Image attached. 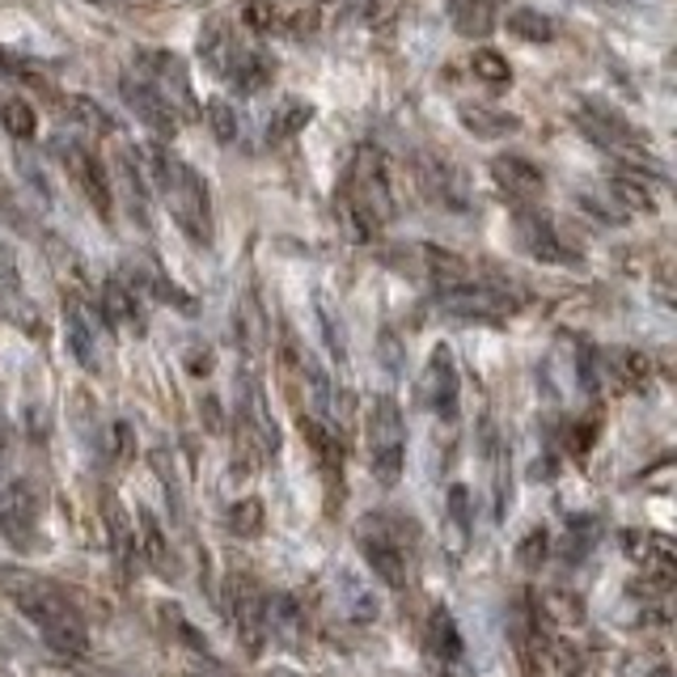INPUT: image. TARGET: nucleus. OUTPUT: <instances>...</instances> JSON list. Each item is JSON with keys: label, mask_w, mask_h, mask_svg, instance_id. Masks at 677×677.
Listing matches in <instances>:
<instances>
[{"label": "nucleus", "mask_w": 677, "mask_h": 677, "mask_svg": "<svg viewBox=\"0 0 677 677\" xmlns=\"http://www.w3.org/2000/svg\"><path fill=\"white\" fill-rule=\"evenodd\" d=\"M339 212L348 220L356 242H373V233L394 217V195H390L385 157H381L373 144H360L356 149L352 165H348V178H343V190H339Z\"/></svg>", "instance_id": "nucleus-1"}, {"label": "nucleus", "mask_w": 677, "mask_h": 677, "mask_svg": "<svg viewBox=\"0 0 677 677\" xmlns=\"http://www.w3.org/2000/svg\"><path fill=\"white\" fill-rule=\"evenodd\" d=\"M153 178H157L165 204H170V217L178 220V229L195 245H212V199H208L204 178L187 162H178L174 153H165V149H153Z\"/></svg>", "instance_id": "nucleus-2"}, {"label": "nucleus", "mask_w": 677, "mask_h": 677, "mask_svg": "<svg viewBox=\"0 0 677 677\" xmlns=\"http://www.w3.org/2000/svg\"><path fill=\"white\" fill-rule=\"evenodd\" d=\"M364 436H369V470H373L378 488L385 491L398 488L403 461H406V419H403V406L394 403L390 394L373 398Z\"/></svg>", "instance_id": "nucleus-3"}, {"label": "nucleus", "mask_w": 677, "mask_h": 677, "mask_svg": "<svg viewBox=\"0 0 677 677\" xmlns=\"http://www.w3.org/2000/svg\"><path fill=\"white\" fill-rule=\"evenodd\" d=\"M0 589L13 597V605H18L39 631H47V626H55V623H68V619H81V614L73 610L68 593H64L55 580H47V576L0 568Z\"/></svg>", "instance_id": "nucleus-4"}, {"label": "nucleus", "mask_w": 677, "mask_h": 677, "mask_svg": "<svg viewBox=\"0 0 677 677\" xmlns=\"http://www.w3.org/2000/svg\"><path fill=\"white\" fill-rule=\"evenodd\" d=\"M229 619L238 631V644L245 648V656H259L267 644V597L254 580H233L229 589Z\"/></svg>", "instance_id": "nucleus-5"}, {"label": "nucleus", "mask_w": 677, "mask_h": 677, "mask_svg": "<svg viewBox=\"0 0 677 677\" xmlns=\"http://www.w3.org/2000/svg\"><path fill=\"white\" fill-rule=\"evenodd\" d=\"M140 64L149 68V85L157 89V98H162L170 110H178L183 119H199V107H195V94H190V81H187V68H183V59L174 52H144L140 55Z\"/></svg>", "instance_id": "nucleus-6"}, {"label": "nucleus", "mask_w": 677, "mask_h": 677, "mask_svg": "<svg viewBox=\"0 0 677 677\" xmlns=\"http://www.w3.org/2000/svg\"><path fill=\"white\" fill-rule=\"evenodd\" d=\"M458 398H461V381H458L454 348L436 343L428 364H424V403L433 406L445 424H454L458 419Z\"/></svg>", "instance_id": "nucleus-7"}, {"label": "nucleus", "mask_w": 677, "mask_h": 677, "mask_svg": "<svg viewBox=\"0 0 677 677\" xmlns=\"http://www.w3.org/2000/svg\"><path fill=\"white\" fill-rule=\"evenodd\" d=\"M513 229H516V242L525 245L529 259H538V263H571V250L564 245V238L555 233V225L542 217V212L516 208Z\"/></svg>", "instance_id": "nucleus-8"}, {"label": "nucleus", "mask_w": 677, "mask_h": 677, "mask_svg": "<svg viewBox=\"0 0 677 677\" xmlns=\"http://www.w3.org/2000/svg\"><path fill=\"white\" fill-rule=\"evenodd\" d=\"M59 157H64V165L73 170V178H77V187L85 190V199L94 204V212L102 220H110L114 199H110V183H107L102 162H98L89 149H81V144H59Z\"/></svg>", "instance_id": "nucleus-9"}, {"label": "nucleus", "mask_w": 677, "mask_h": 677, "mask_svg": "<svg viewBox=\"0 0 677 677\" xmlns=\"http://www.w3.org/2000/svg\"><path fill=\"white\" fill-rule=\"evenodd\" d=\"M491 178L495 187L513 199L516 208H534L542 195H546V174L525 157H495L491 162Z\"/></svg>", "instance_id": "nucleus-10"}, {"label": "nucleus", "mask_w": 677, "mask_h": 677, "mask_svg": "<svg viewBox=\"0 0 677 677\" xmlns=\"http://www.w3.org/2000/svg\"><path fill=\"white\" fill-rule=\"evenodd\" d=\"M623 546L626 555L644 568L648 580H665V585H674V571H677V550H674V538L669 534H656V529H631L623 534Z\"/></svg>", "instance_id": "nucleus-11"}, {"label": "nucleus", "mask_w": 677, "mask_h": 677, "mask_svg": "<svg viewBox=\"0 0 677 677\" xmlns=\"http://www.w3.org/2000/svg\"><path fill=\"white\" fill-rule=\"evenodd\" d=\"M360 550H364V564L373 568V576H378L385 589H403L406 585V555H411L403 542L385 538L381 529L364 525V529H360Z\"/></svg>", "instance_id": "nucleus-12"}, {"label": "nucleus", "mask_w": 677, "mask_h": 677, "mask_svg": "<svg viewBox=\"0 0 677 677\" xmlns=\"http://www.w3.org/2000/svg\"><path fill=\"white\" fill-rule=\"evenodd\" d=\"M119 94H123V102H128V110H132L140 123H149L153 132L162 135V140H170V135L178 132V114L165 107L162 98H157V89L144 81V77H123L119 81Z\"/></svg>", "instance_id": "nucleus-13"}, {"label": "nucleus", "mask_w": 677, "mask_h": 677, "mask_svg": "<svg viewBox=\"0 0 677 677\" xmlns=\"http://www.w3.org/2000/svg\"><path fill=\"white\" fill-rule=\"evenodd\" d=\"M267 635L288 652L305 648V610L293 593H271L267 597Z\"/></svg>", "instance_id": "nucleus-14"}, {"label": "nucleus", "mask_w": 677, "mask_h": 677, "mask_svg": "<svg viewBox=\"0 0 677 677\" xmlns=\"http://www.w3.org/2000/svg\"><path fill=\"white\" fill-rule=\"evenodd\" d=\"M64 339H68V352L77 356L85 373H98L102 360H98V335L89 326V309L81 301H64Z\"/></svg>", "instance_id": "nucleus-15"}, {"label": "nucleus", "mask_w": 677, "mask_h": 677, "mask_svg": "<svg viewBox=\"0 0 677 677\" xmlns=\"http://www.w3.org/2000/svg\"><path fill=\"white\" fill-rule=\"evenodd\" d=\"M419 187L428 190V199L440 208H454V212L466 208V183L454 165L436 162V157H419Z\"/></svg>", "instance_id": "nucleus-16"}, {"label": "nucleus", "mask_w": 677, "mask_h": 677, "mask_svg": "<svg viewBox=\"0 0 677 677\" xmlns=\"http://www.w3.org/2000/svg\"><path fill=\"white\" fill-rule=\"evenodd\" d=\"M107 538H110V555H114V568H119V576L128 580L135 568V559H140V550H135V529L132 521H128V509L114 500L107 491Z\"/></svg>", "instance_id": "nucleus-17"}, {"label": "nucleus", "mask_w": 677, "mask_h": 677, "mask_svg": "<svg viewBox=\"0 0 677 677\" xmlns=\"http://www.w3.org/2000/svg\"><path fill=\"white\" fill-rule=\"evenodd\" d=\"M0 529L18 542L34 529V495H30L26 479H13L0 495Z\"/></svg>", "instance_id": "nucleus-18"}, {"label": "nucleus", "mask_w": 677, "mask_h": 677, "mask_svg": "<svg viewBox=\"0 0 677 677\" xmlns=\"http://www.w3.org/2000/svg\"><path fill=\"white\" fill-rule=\"evenodd\" d=\"M135 525H140V542H135L140 559L157 571V576H174V550H170V542H165L162 521L149 513V509H140V513H135Z\"/></svg>", "instance_id": "nucleus-19"}, {"label": "nucleus", "mask_w": 677, "mask_h": 677, "mask_svg": "<svg viewBox=\"0 0 677 677\" xmlns=\"http://www.w3.org/2000/svg\"><path fill=\"white\" fill-rule=\"evenodd\" d=\"M458 119L466 132H474L479 140H500V135H513L521 128V119L509 114V110H495V107H479V102H461Z\"/></svg>", "instance_id": "nucleus-20"}, {"label": "nucleus", "mask_w": 677, "mask_h": 677, "mask_svg": "<svg viewBox=\"0 0 677 677\" xmlns=\"http://www.w3.org/2000/svg\"><path fill=\"white\" fill-rule=\"evenodd\" d=\"M538 623L542 631H550V626L571 631V626L585 623V601L576 593H564V589H550V593L538 597Z\"/></svg>", "instance_id": "nucleus-21"}, {"label": "nucleus", "mask_w": 677, "mask_h": 677, "mask_svg": "<svg viewBox=\"0 0 677 677\" xmlns=\"http://www.w3.org/2000/svg\"><path fill=\"white\" fill-rule=\"evenodd\" d=\"M610 199L623 204V212H656V195L644 183V174H635V170H623L610 178Z\"/></svg>", "instance_id": "nucleus-22"}, {"label": "nucleus", "mask_w": 677, "mask_h": 677, "mask_svg": "<svg viewBox=\"0 0 677 677\" xmlns=\"http://www.w3.org/2000/svg\"><path fill=\"white\" fill-rule=\"evenodd\" d=\"M233 330H238V343L245 348V356H254L259 348H263V335H267V326H263V309H259L254 293H245L242 305H238Z\"/></svg>", "instance_id": "nucleus-23"}, {"label": "nucleus", "mask_w": 677, "mask_h": 677, "mask_svg": "<svg viewBox=\"0 0 677 677\" xmlns=\"http://www.w3.org/2000/svg\"><path fill=\"white\" fill-rule=\"evenodd\" d=\"M309 123H314V107H309V102H301V98H288L284 107L271 114L267 140H288V135H301Z\"/></svg>", "instance_id": "nucleus-24"}, {"label": "nucleus", "mask_w": 677, "mask_h": 677, "mask_svg": "<svg viewBox=\"0 0 677 677\" xmlns=\"http://www.w3.org/2000/svg\"><path fill=\"white\" fill-rule=\"evenodd\" d=\"M495 22V0H454V26L470 39H483Z\"/></svg>", "instance_id": "nucleus-25"}, {"label": "nucleus", "mask_w": 677, "mask_h": 677, "mask_svg": "<svg viewBox=\"0 0 677 677\" xmlns=\"http://www.w3.org/2000/svg\"><path fill=\"white\" fill-rule=\"evenodd\" d=\"M229 534L233 538H259L263 529H267V516H263V500L259 495H245V500H238L233 509H229Z\"/></svg>", "instance_id": "nucleus-26"}, {"label": "nucleus", "mask_w": 677, "mask_h": 677, "mask_svg": "<svg viewBox=\"0 0 677 677\" xmlns=\"http://www.w3.org/2000/svg\"><path fill=\"white\" fill-rule=\"evenodd\" d=\"M162 619H165V626H170V635L183 644V648L190 652V656H204L208 660V640H204V631H195L190 626V619L178 610V605H170V601H162Z\"/></svg>", "instance_id": "nucleus-27"}, {"label": "nucleus", "mask_w": 677, "mask_h": 677, "mask_svg": "<svg viewBox=\"0 0 677 677\" xmlns=\"http://www.w3.org/2000/svg\"><path fill=\"white\" fill-rule=\"evenodd\" d=\"M428 648L436 656H445V660H461V635L454 619H449V610H433V623H428Z\"/></svg>", "instance_id": "nucleus-28"}, {"label": "nucleus", "mask_w": 677, "mask_h": 677, "mask_svg": "<svg viewBox=\"0 0 677 677\" xmlns=\"http://www.w3.org/2000/svg\"><path fill=\"white\" fill-rule=\"evenodd\" d=\"M0 123H4V132L13 135V140H34V132H39V114L22 98H4L0 102Z\"/></svg>", "instance_id": "nucleus-29"}, {"label": "nucleus", "mask_w": 677, "mask_h": 677, "mask_svg": "<svg viewBox=\"0 0 677 677\" xmlns=\"http://www.w3.org/2000/svg\"><path fill=\"white\" fill-rule=\"evenodd\" d=\"M509 30H513L516 39H525V43H550L555 39V22L538 13V9H513L509 13Z\"/></svg>", "instance_id": "nucleus-30"}, {"label": "nucleus", "mask_w": 677, "mask_h": 677, "mask_svg": "<svg viewBox=\"0 0 677 677\" xmlns=\"http://www.w3.org/2000/svg\"><path fill=\"white\" fill-rule=\"evenodd\" d=\"M102 314L110 323H135V293L123 280H102Z\"/></svg>", "instance_id": "nucleus-31"}, {"label": "nucleus", "mask_w": 677, "mask_h": 677, "mask_svg": "<svg viewBox=\"0 0 677 677\" xmlns=\"http://www.w3.org/2000/svg\"><path fill=\"white\" fill-rule=\"evenodd\" d=\"M488 461H491V488H495V521H504V513H509V483H513V470H509V454H504V445L491 440Z\"/></svg>", "instance_id": "nucleus-32"}, {"label": "nucleus", "mask_w": 677, "mask_h": 677, "mask_svg": "<svg viewBox=\"0 0 677 677\" xmlns=\"http://www.w3.org/2000/svg\"><path fill=\"white\" fill-rule=\"evenodd\" d=\"M449 525H454V534H458V555L461 546L470 542V534H474V516H470V491L461 488V483H454L449 488Z\"/></svg>", "instance_id": "nucleus-33"}, {"label": "nucleus", "mask_w": 677, "mask_h": 677, "mask_svg": "<svg viewBox=\"0 0 677 677\" xmlns=\"http://www.w3.org/2000/svg\"><path fill=\"white\" fill-rule=\"evenodd\" d=\"M597 542V521L593 516H576L568 525V538H564V559L568 564H580L589 555V546Z\"/></svg>", "instance_id": "nucleus-34"}, {"label": "nucleus", "mask_w": 677, "mask_h": 677, "mask_svg": "<svg viewBox=\"0 0 677 677\" xmlns=\"http://www.w3.org/2000/svg\"><path fill=\"white\" fill-rule=\"evenodd\" d=\"M470 68H474V77L488 85H509L513 81V68H509V59L500 52H491V47H479L474 59H470Z\"/></svg>", "instance_id": "nucleus-35"}, {"label": "nucleus", "mask_w": 677, "mask_h": 677, "mask_svg": "<svg viewBox=\"0 0 677 677\" xmlns=\"http://www.w3.org/2000/svg\"><path fill=\"white\" fill-rule=\"evenodd\" d=\"M204 119H208V128H212V135H217L220 144H233L238 140V110L229 107L225 98H212L204 107Z\"/></svg>", "instance_id": "nucleus-36"}, {"label": "nucleus", "mask_w": 677, "mask_h": 677, "mask_svg": "<svg viewBox=\"0 0 677 677\" xmlns=\"http://www.w3.org/2000/svg\"><path fill=\"white\" fill-rule=\"evenodd\" d=\"M546 555H550V538H546V529H529L521 546H516V564L525 571H542L546 564Z\"/></svg>", "instance_id": "nucleus-37"}, {"label": "nucleus", "mask_w": 677, "mask_h": 677, "mask_svg": "<svg viewBox=\"0 0 677 677\" xmlns=\"http://www.w3.org/2000/svg\"><path fill=\"white\" fill-rule=\"evenodd\" d=\"M597 419H580V424H571V433H568V454L576 461H585L589 458V449L597 445Z\"/></svg>", "instance_id": "nucleus-38"}, {"label": "nucleus", "mask_w": 677, "mask_h": 677, "mask_svg": "<svg viewBox=\"0 0 677 677\" xmlns=\"http://www.w3.org/2000/svg\"><path fill=\"white\" fill-rule=\"evenodd\" d=\"M149 284H153V293H157L165 305H174V309H183V314H195V297H190V293H183L174 280H165V275H153Z\"/></svg>", "instance_id": "nucleus-39"}, {"label": "nucleus", "mask_w": 677, "mask_h": 677, "mask_svg": "<svg viewBox=\"0 0 677 677\" xmlns=\"http://www.w3.org/2000/svg\"><path fill=\"white\" fill-rule=\"evenodd\" d=\"M242 22L250 30H259V34H271V26H275V9H271V0H245Z\"/></svg>", "instance_id": "nucleus-40"}, {"label": "nucleus", "mask_w": 677, "mask_h": 677, "mask_svg": "<svg viewBox=\"0 0 677 677\" xmlns=\"http://www.w3.org/2000/svg\"><path fill=\"white\" fill-rule=\"evenodd\" d=\"M73 110L81 114L85 123L94 128V132H114V123H110V114H107V110H98V107H94V102H89V98H81V94L73 98Z\"/></svg>", "instance_id": "nucleus-41"}, {"label": "nucleus", "mask_w": 677, "mask_h": 677, "mask_svg": "<svg viewBox=\"0 0 677 677\" xmlns=\"http://www.w3.org/2000/svg\"><path fill=\"white\" fill-rule=\"evenodd\" d=\"M135 454V433L128 419H119L114 424V461H128Z\"/></svg>", "instance_id": "nucleus-42"}, {"label": "nucleus", "mask_w": 677, "mask_h": 677, "mask_svg": "<svg viewBox=\"0 0 677 677\" xmlns=\"http://www.w3.org/2000/svg\"><path fill=\"white\" fill-rule=\"evenodd\" d=\"M623 369H626V378L635 381H648V373H652V364H648V356H640V352H623Z\"/></svg>", "instance_id": "nucleus-43"}, {"label": "nucleus", "mask_w": 677, "mask_h": 677, "mask_svg": "<svg viewBox=\"0 0 677 677\" xmlns=\"http://www.w3.org/2000/svg\"><path fill=\"white\" fill-rule=\"evenodd\" d=\"M521 674L525 677H546L542 674V665H538V652L529 648V644H521Z\"/></svg>", "instance_id": "nucleus-44"}, {"label": "nucleus", "mask_w": 677, "mask_h": 677, "mask_svg": "<svg viewBox=\"0 0 677 677\" xmlns=\"http://www.w3.org/2000/svg\"><path fill=\"white\" fill-rule=\"evenodd\" d=\"M204 424H208V433H220V428H225V424H220V403L212 394L204 398Z\"/></svg>", "instance_id": "nucleus-45"}, {"label": "nucleus", "mask_w": 677, "mask_h": 677, "mask_svg": "<svg viewBox=\"0 0 677 677\" xmlns=\"http://www.w3.org/2000/svg\"><path fill=\"white\" fill-rule=\"evenodd\" d=\"M267 677H305V674H297V669H284V665H275V669H267Z\"/></svg>", "instance_id": "nucleus-46"}, {"label": "nucleus", "mask_w": 677, "mask_h": 677, "mask_svg": "<svg viewBox=\"0 0 677 677\" xmlns=\"http://www.w3.org/2000/svg\"><path fill=\"white\" fill-rule=\"evenodd\" d=\"M0 77H9V55L0 52Z\"/></svg>", "instance_id": "nucleus-47"}, {"label": "nucleus", "mask_w": 677, "mask_h": 677, "mask_svg": "<svg viewBox=\"0 0 677 677\" xmlns=\"http://www.w3.org/2000/svg\"><path fill=\"white\" fill-rule=\"evenodd\" d=\"M85 4H114V0H85Z\"/></svg>", "instance_id": "nucleus-48"}, {"label": "nucleus", "mask_w": 677, "mask_h": 677, "mask_svg": "<svg viewBox=\"0 0 677 677\" xmlns=\"http://www.w3.org/2000/svg\"><path fill=\"white\" fill-rule=\"evenodd\" d=\"M187 677H199V674H187Z\"/></svg>", "instance_id": "nucleus-49"}]
</instances>
